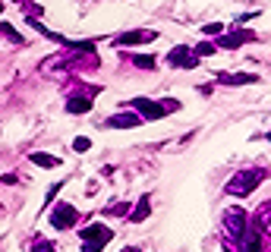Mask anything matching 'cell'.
<instances>
[{"label": "cell", "instance_id": "obj_2", "mask_svg": "<svg viewBox=\"0 0 271 252\" xmlns=\"http://www.w3.org/2000/svg\"><path fill=\"white\" fill-rule=\"evenodd\" d=\"M129 107L142 117V120H158V117H164V114H170V111H176V101H170V104H161V101H151V98H133L129 101Z\"/></svg>", "mask_w": 271, "mask_h": 252}, {"label": "cell", "instance_id": "obj_16", "mask_svg": "<svg viewBox=\"0 0 271 252\" xmlns=\"http://www.w3.org/2000/svg\"><path fill=\"white\" fill-rule=\"evenodd\" d=\"M215 47H218V44H208V41H202V44L196 47V57H208V54H215Z\"/></svg>", "mask_w": 271, "mask_h": 252}, {"label": "cell", "instance_id": "obj_4", "mask_svg": "<svg viewBox=\"0 0 271 252\" xmlns=\"http://www.w3.org/2000/svg\"><path fill=\"white\" fill-rule=\"evenodd\" d=\"M246 211L243 208H227L224 211V227H227V233L230 236H240V239H246V233H249V227H246Z\"/></svg>", "mask_w": 271, "mask_h": 252}, {"label": "cell", "instance_id": "obj_15", "mask_svg": "<svg viewBox=\"0 0 271 252\" xmlns=\"http://www.w3.org/2000/svg\"><path fill=\"white\" fill-rule=\"evenodd\" d=\"M133 63H136V66H142V69H151V66H155V57H151V54H142V57H139V54H136V57H133Z\"/></svg>", "mask_w": 271, "mask_h": 252}, {"label": "cell", "instance_id": "obj_7", "mask_svg": "<svg viewBox=\"0 0 271 252\" xmlns=\"http://www.w3.org/2000/svg\"><path fill=\"white\" fill-rule=\"evenodd\" d=\"M104 126L108 129H133V126H142V117L139 114H114L104 120Z\"/></svg>", "mask_w": 271, "mask_h": 252}, {"label": "cell", "instance_id": "obj_11", "mask_svg": "<svg viewBox=\"0 0 271 252\" xmlns=\"http://www.w3.org/2000/svg\"><path fill=\"white\" fill-rule=\"evenodd\" d=\"M88 107H92L88 98H69V101H66V111H69V114H85Z\"/></svg>", "mask_w": 271, "mask_h": 252}, {"label": "cell", "instance_id": "obj_5", "mask_svg": "<svg viewBox=\"0 0 271 252\" xmlns=\"http://www.w3.org/2000/svg\"><path fill=\"white\" fill-rule=\"evenodd\" d=\"M79 221V211L73 205H66V202H60L54 211H51V227L54 230H66V227H76Z\"/></svg>", "mask_w": 271, "mask_h": 252}, {"label": "cell", "instance_id": "obj_12", "mask_svg": "<svg viewBox=\"0 0 271 252\" xmlns=\"http://www.w3.org/2000/svg\"><path fill=\"white\" fill-rule=\"evenodd\" d=\"M243 252H262V239H258V230H249L246 233V246Z\"/></svg>", "mask_w": 271, "mask_h": 252}, {"label": "cell", "instance_id": "obj_3", "mask_svg": "<svg viewBox=\"0 0 271 252\" xmlns=\"http://www.w3.org/2000/svg\"><path fill=\"white\" fill-rule=\"evenodd\" d=\"M262 180H265V171H258V167H255V171H240V174L227 183V193H230V196H249L252 189L262 183Z\"/></svg>", "mask_w": 271, "mask_h": 252}, {"label": "cell", "instance_id": "obj_8", "mask_svg": "<svg viewBox=\"0 0 271 252\" xmlns=\"http://www.w3.org/2000/svg\"><path fill=\"white\" fill-rule=\"evenodd\" d=\"M218 82H224V86H252V82H258V76H252V73H240V76L218 73Z\"/></svg>", "mask_w": 271, "mask_h": 252}, {"label": "cell", "instance_id": "obj_19", "mask_svg": "<svg viewBox=\"0 0 271 252\" xmlns=\"http://www.w3.org/2000/svg\"><path fill=\"white\" fill-rule=\"evenodd\" d=\"M202 32H205V35H221V32H224V26H221V22H211V26H205Z\"/></svg>", "mask_w": 271, "mask_h": 252}, {"label": "cell", "instance_id": "obj_6", "mask_svg": "<svg viewBox=\"0 0 271 252\" xmlns=\"http://www.w3.org/2000/svg\"><path fill=\"white\" fill-rule=\"evenodd\" d=\"M167 63L170 66H183V69H193L199 63V57L190 51V47H173V51L167 54Z\"/></svg>", "mask_w": 271, "mask_h": 252}, {"label": "cell", "instance_id": "obj_21", "mask_svg": "<svg viewBox=\"0 0 271 252\" xmlns=\"http://www.w3.org/2000/svg\"><path fill=\"white\" fill-rule=\"evenodd\" d=\"M268 142H271V133H268Z\"/></svg>", "mask_w": 271, "mask_h": 252}, {"label": "cell", "instance_id": "obj_14", "mask_svg": "<svg viewBox=\"0 0 271 252\" xmlns=\"http://www.w3.org/2000/svg\"><path fill=\"white\" fill-rule=\"evenodd\" d=\"M145 218H148V199H142L133 211H129V221H145Z\"/></svg>", "mask_w": 271, "mask_h": 252}, {"label": "cell", "instance_id": "obj_10", "mask_svg": "<svg viewBox=\"0 0 271 252\" xmlns=\"http://www.w3.org/2000/svg\"><path fill=\"white\" fill-rule=\"evenodd\" d=\"M243 41H252V35H249V32L227 35V38H221V41H218V47H237V44H243Z\"/></svg>", "mask_w": 271, "mask_h": 252}, {"label": "cell", "instance_id": "obj_9", "mask_svg": "<svg viewBox=\"0 0 271 252\" xmlns=\"http://www.w3.org/2000/svg\"><path fill=\"white\" fill-rule=\"evenodd\" d=\"M155 38H158L155 32H123L117 38V44H142V41H155Z\"/></svg>", "mask_w": 271, "mask_h": 252}, {"label": "cell", "instance_id": "obj_18", "mask_svg": "<svg viewBox=\"0 0 271 252\" xmlns=\"http://www.w3.org/2000/svg\"><path fill=\"white\" fill-rule=\"evenodd\" d=\"M32 252H54V246H51V243H44V239H38V243L32 246Z\"/></svg>", "mask_w": 271, "mask_h": 252}, {"label": "cell", "instance_id": "obj_13", "mask_svg": "<svg viewBox=\"0 0 271 252\" xmlns=\"http://www.w3.org/2000/svg\"><path fill=\"white\" fill-rule=\"evenodd\" d=\"M32 164H38V167H57V164H60V158H51V154L35 151V154H32Z\"/></svg>", "mask_w": 271, "mask_h": 252}, {"label": "cell", "instance_id": "obj_17", "mask_svg": "<svg viewBox=\"0 0 271 252\" xmlns=\"http://www.w3.org/2000/svg\"><path fill=\"white\" fill-rule=\"evenodd\" d=\"M92 148V142L85 139V136H79V139H73V151H88Z\"/></svg>", "mask_w": 271, "mask_h": 252}, {"label": "cell", "instance_id": "obj_1", "mask_svg": "<svg viewBox=\"0 0 271 252\" xmlns=\"http://www.w3.org/2000/svg\"><path fill=\"white\" fill-rule=\"evenodd\" d=\"M79 236H82V252H101L114 239V230L104 224H92L85 230H79Z\"/></svg>", "mask_w": 271, "mask_h": 252}, {"label": "cell", "instance_id": "obj_20", "mask_svg": "<svg viewBox=\"0 0 271 252\" xmlns=\"http://www.w3.org/2000/svg\"><path fill=\"white\" fill-rule=\"evenodd\" d=\"M4 35H7V38H13V41H22V38H19V35H16L13 29H10V26H7V22H4Z\"/></svg>", "mask_w": 271, "mask_h": 252}]
</instances>
